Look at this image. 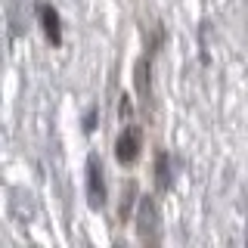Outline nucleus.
Listing matches in <instances>:
<instances>
[{
    "mask_svg": "<svg viewBox=\"0 0 248 248\" xmlns=\"http://www.w3.org/2000/svg\"><path fill=\"white\" fill-rule=\"evenodd\" d=\"M87 202L90 208L106 205V170L96 155H87Z\"/></svg>",
    "mask_w": 248,
    "mask_h": 248,
    "instance_id": "nucleus-1",
    "label": "nucleus"
},
{
    "mask_svg": "<svg viewBox=\"0 0 248 248\" xmlns=\"http://www.w3.org/2000/svg\"><path fill=\"white\" fill-rule=\"evenodd\" d=\"M140 149H143L140 127H137V124H127V127L121 130L118 143H115V158H118L121 165H134V161L140 158Z\"/></svg>",
    "mask_w": 248,
    "mask_h": 248,
    "instance_id": "nucleus-2",
    "label": "nucleus"
},
{
    "mask_svg": "<svg viewBox=\"0 0 248 248\" xmlns=\"http://www.w3.org/2000/svg\"><path fill=\"white\" fill-rule=\"evenodd\" d=\"M37 16H41V25H44V34H46V41H50L53 46H59V44H62V22H59V13H56V6H50V3H41V6H37Z\"/></svg>",
    "mask_w": 248,
    "mask_h": 248,
    "instance_id": "nucleus-3",
    "label": "nucleus"
},
{
    "mask_svg": "<svg viewBox=\"0 0 248 248\" xmlns=\"http://www.w3.org/2000/svg\"><path fill=\"white\" fill-rule=\"evenodd\" d=\"M155 227H158V208L152 199L140 202V217H137V230L140 239H155Z\"/></svg>",
    "mask_w": 248,
    "mask_h": 248,
    "instance_id": "nucleus-4",
    "label": "nucleus"
},
{
    "mask_svg": "<svg viewBox=\"0 0 248 248\" xmlns=\"http://www.w3.org/2000/svg\"><path fill=\"white\" fill-rule=\"evenodd\" d=\"M170 155L168 152H158V158H155V183H158V189L165 192L170 186Z\"/></svg>",
    "mask_w": 248,
    "mask_h": 248,
    "instance_id": "nucleus-5",
    "label": "nucleus"
}]
</instances>
